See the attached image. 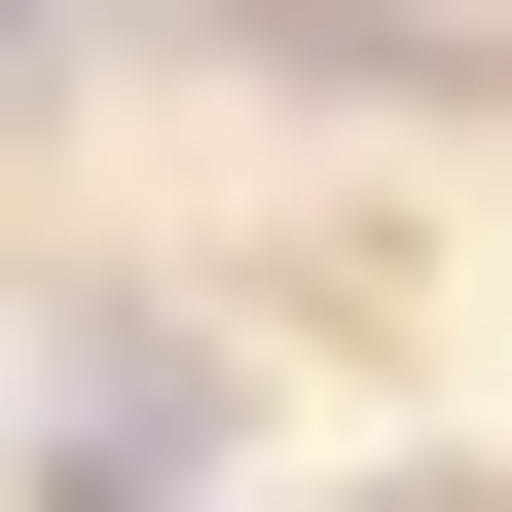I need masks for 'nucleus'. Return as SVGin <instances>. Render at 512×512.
Masks as SVG:
<instances>
[{
    "instance_id": "f257e3e1",
    "label": "nucleus",
    "mask_w": 512,
    "mask_h": 512,
    "mask_svg": "<svg viewBox=\"0 0 512 512\" xmlns=\"http://www.w3.org/2000/svg\"><path fill=\"white\" fill-rule=\"evenodd\" d=\"M220 476V366L183 330H37V512H183Z\"/></svg>"
},
{
    "instance_id": "f03ea898",
    "label": "nucleus",
    "mask_w": 512,
    "mask_h": 512,
    "mask_svg": "<svg viewBox=\"0 0 512 512\" xmlns=\"http://www.w3.org/2000/svg\"><path fill=\"white\" fill-rule=\"evenodd\" d=\"M330 37H403V74H439V37H476V0H330Z\"/></svg>"
}]
</instances>
